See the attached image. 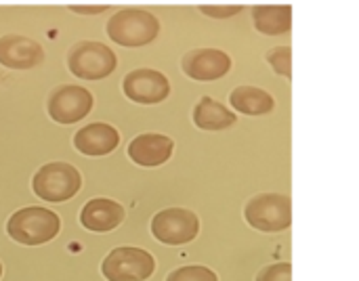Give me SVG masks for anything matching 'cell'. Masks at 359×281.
Returning <instances> with one entry per match:
<instances>
[{"mask_svg":"<svg viewBox=\"0 0 359 281\" xmlns=\"http://www.w3.org/2000/svg\"><path fill=\"white\" fill-rule=\"evenodd\" d=\"M160 34V21L145 8H122L107 21V36L128 48L145 46Z\"/></svg>","mask_w":359,"mask_h":281,"instance_id":"cell-1","label":"cell"},{"mask_svg":"<svg viewBox=\"0 0 359 281\" xmlns=\"http://www.w3.org/2000/svg\"><path fill=\"white\" fill-rule=\"evenodd\" d=\"M59 229H61L59 217L48 208H40V206L17 210L6 223L8 238L23 246H42L50 242L59 233Z\"/></svg>","mask_w":359,"mask_h":281,"instance_id":"cell-2","label":"cell"},{"mask_svg":"<svg viewBox=\"0 0 359 281\" xmlns=\"http://www.w3.org/2000/svg\"><path fill=\"white\" fill-rule=\"evenodd\" d=\"M246 223L263 233H278L290 227L292 223V204L290 198L280 193H261L255 196L244 208Z\"/></svg>","mask_w":359,"mask_h":281,"instance_id":"cell-3","label":"cell"},{"mask_svg":"<svg viewBox=\"0 0 359 281\" xmlns=\"http://www.w3.org/2000/svg\"><path fill=\"white\" fill-rule=\"evenodd\" d=\"M34 193L50 204H59L65 202L69 198H74L80 187H82V179L80 172L65 162H53V164H44L32 181Z\"/></svg>","mask_w":359,"mask_h":281,"instance_id":"cell-4","label":"cell"},{"mask_svg":"<svg viewBox=\"0 0 359 281\" xmlns=\"http://www.w3.org/2000/svg\"><path fill=\"white\" fill-rule=\"evenodd\" d=\"M118 65L116 53L103 42L82 40L74 44L67 53V67L76 78L101 80L107 78Z\"/></svg>","mask_w":359,"mask_h":281,"instance_id":"cell-5","label":"cell"},{"mask_svg":"<svg viewBox=\"0 0 359 281\" xmlns=\"http://www.w3.org/2000/svg\"><path fill=\"white\" fill-rule=\"evenodd\" d=\"M154 256L133 246L111 250L101 265V273L107 281H145L154 273Z\"/></svg>","mask_w":359,"mask_h":281,"instance_id":"cell-6","label":"cell"},{"mask_svg":"<svg viewBox=\"0 0 359 281\" xmlns=\"http://www.w3.org/2000/svg\"><path fill=\"white\" fill-rule=\"evenodd\" d=\"M200 231V221L191 210L166 208L151 219V233L158 242L166 246H183L196 240Z\"/></svg>","mask_w":359,"mask_h":281,"instance_id":"cell-7","label":"cell"},{"mask_svg":"<svg viewBox=\"0 0 359 281\" xmlns=\"http://www.w3.org/2000/svg\"><path fill=\"white\" fill-rule=\"evenodd\" d=\"M93 109V95L78 84H63L48 97V116L59 124H76Z\"/></svg>","mask_w":359,"mask_h":281,"instance_id":"cell-8","label":"cell"},{"mask_svg":"<svg viewBox=\"0 0 359 281\" xmlns=\"http://www.w3.org/2000/svg\"><path fill=\"white\" fill-rule=\"evenodd\" d=\"M124 95L141 105H154V103H162L168 95H170V84L168 78L158 71V69H149V67H141V69H133L130 74H126L124 82H122Z\"/></svg>","mask_w":359,"mask_h":281,"instance_id":"cell-9","label":"cell"},{"mask_svg":"<svg viewBox=\"0 0 359 281\" xmlns=\"http://www.w3.org/2000/svg\"><path fill=\"white\" fill-rule=\"evenodd\" d=\"M183 71L198 82H212L223 78L229 69H231V59L225 50L221 48H210V46H202V48H194L189 50L183 61H181Z\"/></svg>","mask_w":359,"mask_h":281,"instance_id":"cell-10","label":"cell"},{"mask_svg":"<svg viewBox=\"0 0 359 281\" xmlns=\"http://www.w3.org/2000/svg\"><path fill=\"white\" fill-rule=\"evenodd\" d=\"M44 59L42 46L25 36L8 34L0 38V63L8 69H32Z\"/></svg>","mask_w":359,"mask_h":281,"instance_id":"cell-11","label":"cell"},{"mask_svg":"<svg viewBox=\"0 0 359 281\" xmlns=\"http://www.w3.org/2000/svg\"><path fill=\"white\" fill-rule=\"evenodd\" d=\"M172 149H175L172 139H168L166 135L147 132V135H139L137 139L130 141L128 156L135 164L151 168V166L166 164L172 156Z\"/></svg>","mask_w":359,"mask_h":281,"instance_id":"cell-12","label":"cell"},{"mask_svg":"<svg viewBox=\"0 0 359 281\" xmlns=\"http://www.w3.org/2000/svg\"><path fill=\"white\" fill-rule=\"evenodd\" d=\"M124 208L107 198H95L90 200L80 214V223L95 233H107L114 231L124 221Z\"/></svg>","mask_w":359,"mask_h":281,"instance_id":"cell-13","label":"cell"},{"mask_svg":"<svg viewBox=\"0 0 359 281\" xmlns=\"http://www.w3.org/2000/svg\"><path fill=\"white\" fill-rule=\"evenodd\" d=\"M118 143H120L118 130H116L114 126H109V124H99V122L84 126V128L78 130L76 137H74L76 149H78L80 153L93 156V158L111 153V151L118 147Z\"/></svg>","mask_w":359,"mask_h":281,"instance_id":"cell-14","label":"cell"},{"mask_svg":"<svg viewBox=\"0 0 359 281\" xmlns=\"http://www.w3.org/2000/svg\"><path fill=\"white\" fill-rule=\"evenodd\" d=\"M255 27L267 36H282L292 25V8L288 4H259L252 8Z\"/></svg>","mask_w":359,"mask_h":281,"instance_id":"cell-15","label":"cell"},{"mask_svg":"<svg viewBox=\"0 0 359 281\" xmlns=\"http://www.w3.org/2000/svg\"><path fill=\"white\" fill-rule=\"evenodd\" d=\"M236 122V114H231L223 103L212 97H202L194 107V124L200 130H225Z\"/></svg>","mask_w":359,"mask_h":281,"instance_id":"cell-16","label":"cell"},{"mask_svg":"<svg viewBox=\"0 0 359 281\" xmlns=\"http://www.w3.org/2000/svg\"><path fill=\"white\" fill-rule=\"evenodd\" d=\"M229 103L236 111L246 116H265L273 109V97L257 86H238L229 95Z\"/></svg>","mask_w":359,"mask_h":281,"instance_id":"cell-17","label":"cell"},{"mask_svg":"<svg viewBox=\"0 0 359 281\" xmlns=\"http://www.w3.org/2000/svg\"><path fill=\"white\" fill-rule=\"evenodd\" d=\"M166 281H219L215 271H210L208 267H202V265H187V267H181L177 271H172Z\"/></svg>","mask_w":359,"mask_h":281,"instance_id":"cell-18","label":"cell"},{"mask_svg":"<svg viewBox=\"0 0 359 281\" xmlns=\"http://www.w3.org/2000/svg\"><path fill=\"white\" fill-rule=\"evenodd\" d=\"M267 61L271 65V69L280 76L290 78L292 76V53L290 46H280L267 53Z\"/></svg>","mask_w":359,"mask_h":281,"instance_id":"cell-19","label":"cell"},{"mask_svg":"<svg viewBox=\"0 0 359 281\" xmlns=\"http://www.w3.org/2000/svg\"><path fill=\"white\" fill-rule=\"evenodd\" d=\"M257 281H292V267L288 263H276L267 265L259 275Z\"/></svg>","mask_w":359,"mask_h":281,"instance_id":"cell-20","label":"cell"},{"mask_svg":"<svg viewBox=\"0 0 359 281\" xmlns=\"http://www.w3.org/2000/svg\"><path fill=\"white\" fill-rule=\"evenodd\" d=\"M200 11L215 19H227V17L238 15L242 6L240 4H200Z\"/></svg>","mask_w":359,"mask_h":281,"instance_id":"cell-21","label":"cell"},{"mask_svg":"<svg viewBox=\"0 0 359 281\" xmlns=\"http://www.w3.org/2000/svg\"><path fill=\"white\" fill-rule=\"evenodd\" d=\"M107 8H109V4H72V11H78L84 15H95V13L107 11Z\"/></svg>","mask_w":359,"mask_h":281,"instance_id":"cell-22","label":"cell"},{"mask_svg":"<svg viewBox=\"0 0 359 281\" xmlns=\"http://www.w3.org/2000/svg\"><path fill=\"white\" fill-rule=\"evenodd\" d=\"M0 275H2V265H0Z\"/></svg>","mask_w":359,"mask_h":281,"instance_id":"cell-23","label":"cell"}]
</instances>
